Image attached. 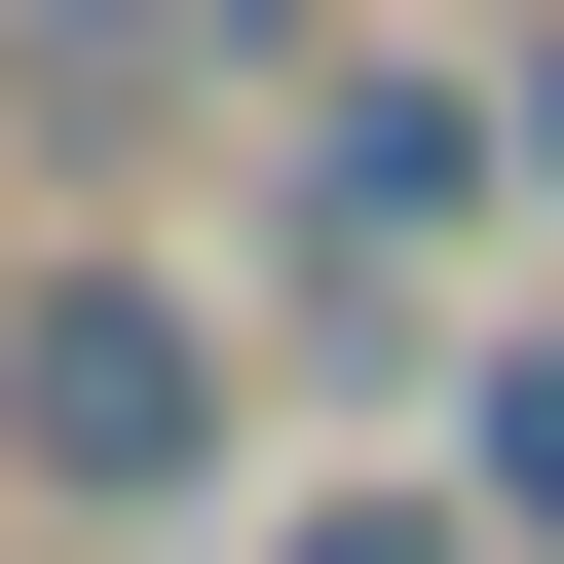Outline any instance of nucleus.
I'll list each match as a JSON object with an SVG mask.
<instances>
[{"mask_svg":"<svg viewBox=\"0 0 564 564\" xmlns=\"http://www.w3.org/2000/svg\"><path fill=\"white\" fill-rule=\"evenodd\" d=\"M226 414H263V302L188 226H39L0 263V527H263Z\"/></svg>","mask_w":564,"mask_h":564,"instance_id":"nucleus-1","label":"nucleus"},{"mask_svg":"<svg viewBox=\"0 0 564 564\" xmlns=\"http://www.w3.org/2000/svg\"><path fill=\"white\" fill-rule=\"evenodd\" d=\"M489 188H527V76H302V151H263V263H302V302H414Z\"/></svg>","mask_w":564,"mask_h":564,"instance_id":"nucleus-2","label":"nucleus"},{"mask_svg":"<svg viewBox=\"0 0 564 564\" xmlns=\"http://www.w3.org/2000/svg\"><path fill=\"white\" fill-rule=\"evenodd\" d=\"M226 39H263V0H0L39 188H76V226H151V188H188V113H226Z\"/></svg>","mask_w":564,"mask_h":564,"instance_id":"nucleus-3","label":"nucleus"},{"mask_svg":"<svg viewBox=\"0 0 564 564\" xmlns=\"http://www.w3.org/2000/svg\"><path fill=\"white\" fill-rule=\"evenodd\" d=\"M414 452H452V489H489V527H527V564H564V302H489V339H452V414H414Z\"/></svg>","mask_w":564,"mask_h":564,"instance_id":"nucleus-4","label":"nucleus"},{"mask_svg":"<svg viewBox=\"0 0 564 564\" xmlns=\"http://www.w3.org/2000/svg\"><path fill=\"white\" fill-rule=\"evenodd\" d=\"M226 564H527V527H489V489H452V452H377V489H263V527H226Z\"/></svg>","mask_w":564,"mask_h":564,"instance_id":"nucleus-5","label":"nucleus"},{"mask_svg":"<svg viewBox=\"0 0 564 564\" xmlns=\"http://www.w3.org/2000/svg\"><path fill=\"white\" fill-rule=\"evenodd\" d=\"M527 226H564V39H527Z\"/></svg>","mask_w":564,"mask_h":564,"instance_id":"nucleus-6","label":"nucleus"}]
</instances>
